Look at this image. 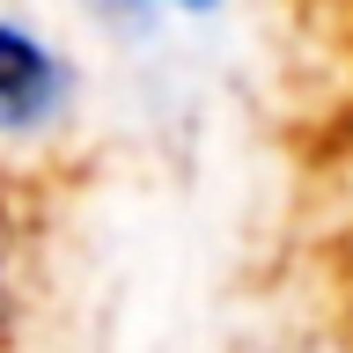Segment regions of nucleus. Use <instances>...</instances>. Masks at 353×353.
I'll return each mask as SVG.
<instances>
[{"label":"nucleus","mask_w":353,"mask_h":353,"mask_svg":"<svg viewBox=\"0 0 353 353\" xmlns=\"http://www.w3.org/2000/svg\"><path fill=\"white\" fill-rule=\"evenodd\" d=\"M66 96V66L44 52L30 30H15V22H0V125H37V118H52Z\"/></svg>","instance_id":"1"},{"label":"nucleus","mask_w":353,"mask_h":353,"mask_svg":"<svg viewBox=\"0 0 353 353\" xmlns=\"http://www.w3.org/2000/svg\"><path fill=\"white\" fill-rule=\"evenodd\" d=\"M176 8H192V15H214V8H221V0H176Z\"/></svg>","instance_id":"2"}]
</instances>
